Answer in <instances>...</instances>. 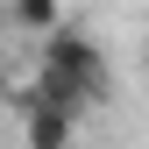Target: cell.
I'll return each instance as SVG.
<instances>
[{
  "label": "cell",
  "mask_w": 149,
  "mask_h": 149,
  "mask_svg": "<svg viewBox=\"0 0 149 149\" xmlns=\"http://www.w3.org/2000/svg\"><path fill=\"white\" fill-rule=\"evenodd\" d=\"M0 43H7V0H0Z\"/></svg>",
  "instance_id": "277c9868"
},
{
  "label": "cell",
  "mask_w": 149,
  "mask_h": 149,
  "mask_svg": "<svg viewBox=\"0 0 149 149\" xmlns=\"http://www.w3.org/2000/svg\"><path fill=\"white\" fill-rule=\"evenodd\" d=\"M78 142V121L50 114V107H22V149H71Z\"/></svg>",
  "instance_id": "7a4b0ae2"
},
{
  "label": "cell",
  "mask_w": 149,
  "mask_h": 149,
  "mask_svg": "<svg viewBox=\"0 0 149 149\" xmlns=\"http://www.w3.org/2000/svg\"><path fill=\"white\" fill-rule=\"evenodd\" d=\"M64 22L71 14L57 7V0H7V36H36V50H43Z\"/></svg>",
  "instance_id": "6da1fadb"
},
{
  "label": "cell",
  "mask_w": 149,
  "mask_h": 149,
  "mask_svg": "<svg viewBox=\"0 0 149 149\" xmlns=\"http://www.w3.org/2000/svg\"><path fill=\"white\" fill-rule=\"evenodd\" d=\"M14 100V64H7V43H0V107Z\"/></svg>",
  "instance_id": "3957f363"
}]
</instances>
